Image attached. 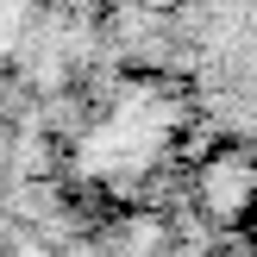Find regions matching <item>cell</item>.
Segmentation results:
<instances>
[{"instance_id": "cell-1", "label": "cell", "mask_w": 257, "mask_h": 257, "mask_svg": "<svg viewBox=\"0 0 257 257\" xmlns=\"http://www.w3.org/2000/svg\"><path fill=\"white\" fill-rule=\"evenodd\" d=\"M251 188H257V176H251L245 157H226V163L207 170V201H213V213H238V207L251 201Z\"/></svg>"}]
</instances>
